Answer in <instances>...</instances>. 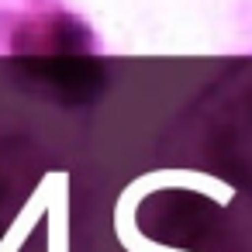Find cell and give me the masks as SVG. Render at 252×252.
Here are the masks:
<instances>
[{"label":"cell","instance_id":"obj_1","mask_svg":"<svg viewBox=\"0 0 252 252\" xmlns=\"http://www.w3.org/2000/svg\"><path fill=\"white\" fill-rule=\"evenodd\" d=\"M80 38V25L69 18H32L14 35V52H69Z\"/></svg>","mask_w":252,"mask_h":252},{"label":"cell","instance_id":"obj_3","mask_svg":"<svg viewBox=\"0 0 252 252\" xmlns=\"http://www.w3.org/2000/svg\"><path fill=\"white\" fill-rule=\"evenodd\" d=\"M45 252H69V204H66V176L59 180L52 204L45 211Z\"/></svg>","mask_w":252,"mask_h":252},{"label":"cell","instance_id":"obj_2","mask_svg":"<svg viewBox=\"0 0 252 252\" xmlns=\"http://www.w3.org/2000/svg\"><path fill=\"white\" fill-rule=\"evenodd\" d=\"M135 207H138V190L128 187L125 197L118 200V211H114V235H118L125 252H187V249H173V245L145 238L138 231V224H135Z\"/></svg>","mask_w":252,"mask_h":252}]
</instances>
